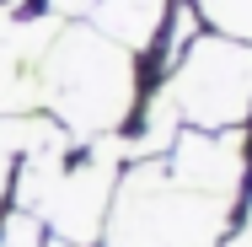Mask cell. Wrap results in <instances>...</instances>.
I'll return each mask as SVG.
<instances>
[{
	"instance_id": "6da1fadb",
	"label": "cell",
	"mask_w": 252,
	"mask_h": 247,
	"mask_svg": "<svg viewBox=\"0 0 252 247\" xmlns=\"http://www.w3.org/2000/svg\"><path fill=\"white\" fill-rule=\"evenodd\" d=\"M145 97V54L124 49L92 22H64L43 65V113L70 140L124 135Z\"/></svg>"
},
{
	"instance_id": "7a4b0ae2",
	"label": "cell",
	"mask_w": 252,
	"mask_h": 247,
	"mask_svg": "<svg viewBox=\"0 0 252 247\" xmlns=\"http://www.w3.org/2000/svg\"><path fill=\"white\" fill-rule=\"evenodd\" d=\"M231 210V199L199 194L177 183L161 156H145L124 167L97 247H220Z\"/></svg>"
},
{
	"instance_id": "3957f363",
	"label": "cell",
	"mask_w": 252,
	"mask_h": 247,
	"mask_svg": "<svg viewBox=\"0 0 252 247\" xmlns=\"http://www.w3.org/2000/svg\"><path fill=\"white\" fill-rule=\"evenodd\" d=\"M183 129H252V43L209 33L161 75Z\"/></svg>"
},
{
	"instance_id": "277c9868",
	"label": "cell",
	"mask_w": 252,
	"mask_h": 247,
	"mask_svg": "<svg viewBox=\"0 0 252 247\" xmlns=\"http://www.w3.org/2000/svg\"><path fill=\"white\" fill-rule=\"evenodd\" d=\"M124 167H129V156H124V140H118V135H107V140H75L64 172L54 177V188L43 194V204H38L32 215L43 220V231L59 237V242L97 247Z\"/></svg>"
},
{
	"instance_id": "5b68a950",
	"label": "cell",
	"mask_w": 252,
	"mask_h": 247,
	"mask_svg": "<svg viewBox=\"0 0 252 247\" xmlns=\"http://www.w3.org/2000/svg\"><path fill=\"white\" fill-rule=\"evenodd\" d=\"M64 22L49 11H11L0 5V118L43 113V65L49 43Z\"/></svg>"
},
{
	"instance_id": "8992f818",
	"label": "cell",
	"mask_w": 252,
	"mask_h": 247,
	"mask_svg": "<svg viewBox=\"0 0 252 247\" xmlns=\"http://www.w3.org/2000/svg\"><path fill=\"white\" fill-rule=\"evenodd\" d=\"M199 11V22L209 33H225V38H242L252 43V0H188Z\"/></svg>"
},
{
	"instance_id": "52a82bcc",
	"label": "cell",
	"mask_w": 252,
	"mask_h": 247,
	"mask_svg": "<svg viewBox=\"0 0 252 247\" xmlns=\"http://www.w3.org/2000/svg\"><path fill=\"white\" fill-rule=\"evenodd\" d=\"M220 247H252V188L236 199L231 226H225V242H220Z\"/></svg>"
},
{
	"instance_id": "ba28073f",
	"label": "cell",
	"mask_w": 252,
	"mask_h": 247,
	"mask_svg": "<svg viewBox=\"0 0 252 247\" xmlns=\"http://www.w3.org/2000/svg\"><path fill=\"white\" fill-rule=\"evenodd\" d=\"M38 11H49V16H59V22H92L97 0H38Z\"/></svg>"
}]
</instances>
